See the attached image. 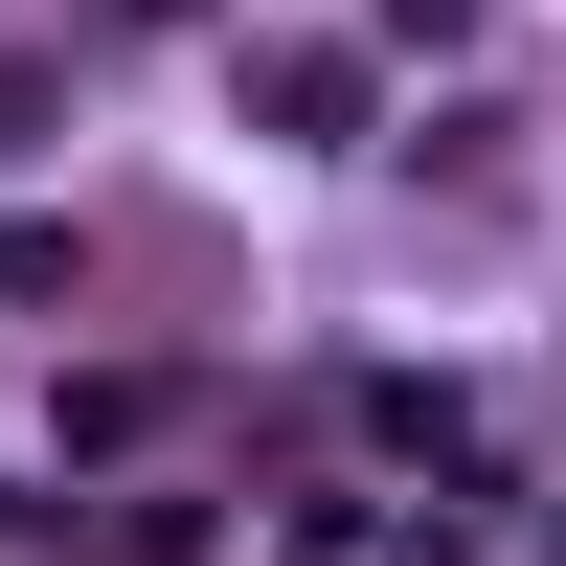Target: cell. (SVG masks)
Returning <instances> with one entry per match:
<instances>
[{"label": "cell", "instance_id": "cell-1", "mask_svg": "<svg viewBox=\"0 0 566 566\" xmlns=\"http://www.w3.org/2000/svg\"><path fill=\"white\" fill-rule=\"evenodd\" d=\"M250 91H272V136H363V69H340V45H272Z\"/></svg>", "mask_w": 566, "mask_h": 566}, {"label": "cell", "instance_id": "cell-2", "mask_svg": "<svg viewBox=\"0 0 566 566\" xmlns=\"http://www.w3.org/2000/svg\"><path fill=\"white\" fill-rule=\"evenodd\" d=\"M136 23H181V0H136Z\"/></svg>", "mask_w": 566, "mask_h": 566}]
</instances>
